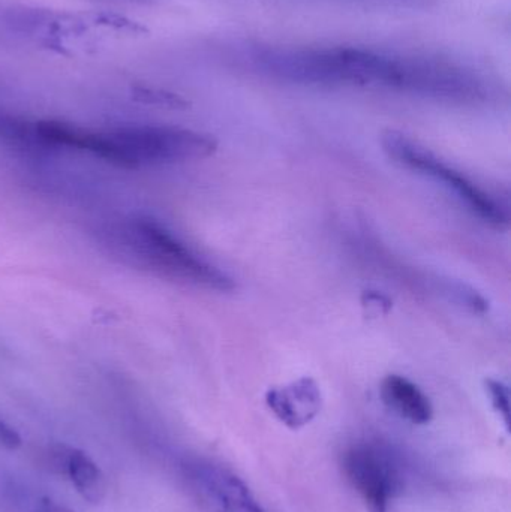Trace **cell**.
I'll use <instances>...</instances> for the list:
<instances>
[{
    "label": "cell",
    "mask_w": 511,
    "mask_h": 512,
    "mask_svg": "<svg viewBox=\"0 0 511 512\" xmlns=\"http://www.w3.org/2000/svg\"><path fill=\"white\" fill-rule=\"evenodd\" d=\"M269 65L273 75L309 84L383 86L458 101H476L485 95L477 75L458 66L423 57L390 56L365 48H275Z\"/></svg>",
    "instance_id": "cell-1"
},
{
    "label": "cell",
    "mask_w": 511,
    "mask_h": 512,
    "mask_svg": "<svg viewBox=\"0 0 511 512\" xmlns=\"http://www.w3.org/2000/svg\"><path fill=\"white\" fill-rule=\"evenodd\" d=\"M218 149L212 135L174 126H128L107 132L87 131L84 152L120 168L203 161Z\"/></svg>",
    "instance_id": "cell-2"
},
{
    "label": "cell",
    "mask_w": 511,
    "mask_h": 512,
    "mask_svg": "<svg viewBox=\"0 0 511 512\" xmlns=\"http://www.w3.org/2000/svg\"><path fill=\"white\" fill-rule=\"evenodd\" d=\"M110 234L123 255L162 276L219 292L236 288L227 273L192 252L152 219H132L114 228Z\"/></svg>",
    "instance_id": "cell-3"
},
{
    "label": "cell",
    "mask_w": 511,
    "mask_h": 512,
    "mask_svg": "<svg viewBox=\"0 0 511 512\" xmlns=\"http://www.w3.org/2000/svg\"><path fill=\"white\" fill-rule=\"evenodd\" d=\"M381 144H383L384 152L402 167L419 171L420 174H425V176L443 183L474 215L479 216L486 224L497 228H506L509 225V215L491 195L486 194L473 180L441 161L438 156L429 152L425 147L414 143L413 140L396 131H387L383 135Z\"/></svg>",
    "instance_id": "cell-4"
},
{
    "label": "cell",
    "mask_w": 511,
    "mask_h": 512,
    "mask_svg": "<svg viewBox=\"0 0 511 512\" xmlns=\"http://www.w3.org/2000/svg\"><path fill=\"white\" fill-rule=\"evenodd\" d=\"M344 471L369 512H387L402 487L389 454L372 444H357L344 454Z\"/></svg>",
    "instance_id": "cell-5"
},
{
    "label": "cell",
    "mask_w": 511,
    "mask_h": 512,
    "mask_svg": "<svg viewBox=\"0 0 511 512\" xmlns=\"http://www.w3.org/2000/svg\"><path fill=\"white\" fill-rule=\"evenodd\" d=\"M189 489L209 512H264L242 480L210 463L185 469Z\"/></svg>",
    "instance_id": "cell-6"
},
{
    "label": "cell",
    "mask_w": 511,
    "mask_h": 512,
    "mask_svg": "<svg viewBox=\"0 0 511 512\" xmlns=\"http://www.w3.org/2000/svg\"><path fill=\"white\" fill-rule=\"evenodd\" d=\"M267 405L282 424L291 430L311 423L321 409V393L312 379H300L284 388L267 393Z\"/></svg>",
    "instance_id": "cell-7"
},
{
    "label": "cell",
    "mask_w": 511,
    "mask_h": 512,
    "mask_svg": "<svg viewBox=\"0 0 511 512\" xmlns=\"http://www.w3.org/2000/svg\"><path fill=\"white\" fill-rule=\"evenodd\" d=\"M54 463L84 501L93 505L104 501L108 490L104 472L84 451L59 447L54 453Z\"/></svg>",
    "instance_id": "cell-8"
},
{
    "label": "cell",
    "mask_w": 511,
    "mask_h": 512,
    "mask_svg": "<svg viewBox=\"0 0 511 512\" xmlns=\"http://www.w3.org/2000/svg\"><path fill=\"white\" fill-rule=\"evenodd\" d=\"M381 399L399 417L413 424H428L434 417L431 400L410 379L389 375L381 384Z\"/></svg>",
    "instance_id": "cell-9"
},
{
    "label": "cell",
    "mask_w": 511,
    "mask_h": 512,
    "mask_svg": "<svg viewBox=\"0 0 511 512\" xmlns=\"http://www.w3.org/2000/svg\"><path fill=\"white\" fill-rule=\"evenodd\" d=\"M132 99L144 105L152 107L168 108V110H185L189 102L177 93L168 92L164 89H156L149 86H134L131 89Z\"/></svg>",
    "instance_id": "cell-10"
},
{
    "label": "cell",
    "mask_w": 511,
    "mask_h": 512,
    "mask_svg": "<svg viewBox=\"0 0 511 512\" xmlns=\"http://www.w3.org/2000/svg\"><path fill=\"white\" fill-rule=\"evenodd\" d=\"M86 23L99 24V26L111 27L120 32L143 33L146 32L143 26L137 21L129 20L119 14H111V12H90L84 18Z\"/></svg>",
    "instance_id": "cell-11"
},
{
    "label": "cell",
    "mask_w": 511,
    "mask_h": 512,
    "mask_svg": "<svg viewBox=\"0 0 511 512\" xmlns=\"http://www.w3.org/2000/svg\"><path fill=\"white\" fill-rule=\"evenodd\" d=\"M486 391L491 397L492 406L495 411L503 417L504 423L510 427V391L503 382L488 379L486 381Z\"/></svg>",
    "instance_id": "cell-12"
},
{
    "label": "cell",
    "mask_w": 511,
    "mask_h": 512,
    "mask_svg": "<svg viewBox=\"0 0 511 512\" xmlns=\"http://www.w3.org/2000/svg\"><path fill=\"white\" fill-rule=\"evenodd\" d=\"M21 445H23V439H21L20 433L5 421L0 420V447L14 451L18 450Z\"/></svg>",
    "instance_id": "cell-13"
},
{
    "label": "cell",
    "mask_w": 511,
    "mask_h": 512,
    "mask_svg": "<svg viewBox=\"0 0 511 512\" xmlns=\"http://www.w3.org/2000/svg\"><path fill=\"white\" fill-rule=\"evenodd\" d=\"M36 512H74L69 508L63 507V505L56 504V502L50 501V499H44L39 505L38 511Z\"/></svg>",
    "instance_id": "cell-14"
},
{
    "label": "cell",
    "mask_w": 511,
    "mask_h": 512,
    "mask_svg": "<svg viewBox=\"0 0 511 512\" xmlns=\"http://www.w3.org/2000/svg\"><path fill=\"white\" fill-rule=\"evenodd\" d=\"M131 2L147 3V2H152V0H131Z\"/></svg>",
    "instance_id": "cell-15"
}]
</instances>
